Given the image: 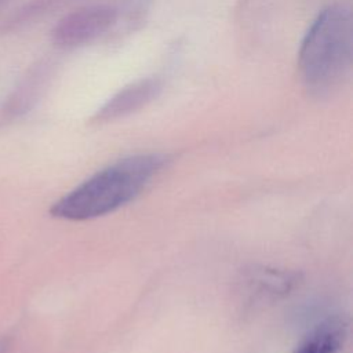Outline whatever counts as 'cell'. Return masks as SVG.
Listing matches in <instances>:
<instances>
[{"label": "cell", "mask_w": 353, "mask_h": 353, "mask_svg": "<svg viewBox=\"0 0 353 353\" xmlns=\"http://www.w3.org/2000/svg\"><path fill=\"white\" fill-rule=\"evenodd\" d=\"M10 345H8V341L7 339H4V338H1L0 339V353H8V347Z\"/></svg>", "instance_id": "cell-7"}, {"label": "cell", "mask_w": 353, "mask_h": 353, "mask_svg": "<svg viewBox=\"0 0 353 353\" xmlns=\"http://www.w3.org/2000/svg\"><path fill=\"white\" fill-rule=\"evenodd\" d=\"M54 73L50 59H40L32 65L8 92L0 106V125L10 124L28 114L43 97Z\"/></svg>", "instance_id": "cell-4"}, {"label": "cell", "mask_w": 353, "mask_h": 353, "mask_svg": "<svg viewBox=\"0 0 353 353\" xmlns=\"http://www.w3.org/2000/svg\"><path fill=\"white\" fill-rule=\"evenodd\" d=\"M163 153H142L121 159L81 182L55 201V218L87 221L106 215L134 200L167 164Z\"/></svg>", "instance_id": "cell-1"}, {"label": "cell", "mask_w": 353, "mask_h": 353, "mask_svg": "<svg viewBox=\"0 0 353 353\" xmlns=\"http://www.w3.org/2000/svg\"><path fill=\"white\" fill-rule=\"evenodd\" d=\"M117 17V8L109 4L80 7L58 19L50 32L51 41L61 50L90 44L110 30Z\"/></svg>", "instance_id": "cell-3"}, {"label": "cell", "mask_w": 353, "mask_h": 353, "mask_svg": "<svg viewBox=\"0 0 353 353\" xmlns=\"http://www.w3.org/2000/svg\"><path fill=\"white\" fill-rule=\"evenodd\" d=\"M159 77H142L113 94L91 117L94 124H105L130 116L156 101L163 92Z\"/></svg>", "instance_id": "cell-5"}, {"label": "cell", "mask_w": 353, "mask_h": 353, "mask_svg": "<svg viewBox=\"0 0 353 353\" xmlns=\"http://www.w3.org/2000/svg\"><path fill=\"white\" fill-rule=\"evenodd\" d=\"M353 17L345 4L321 10L309 26L298 52L305 87L314 97H328L347 77L353 54Z\"/></svg>", "instance_id": "cell-2"}, {"label": "cell", "mask_w": 353, "mask_h": 353, "mask_svg": "<svg viewBox=\"0 0 353 353\" xmlns=\"http://www.w3.org/2000/svg\"><path fill=\"white\" fill-rule=\"evenodd\" d=\"M346 341L345 323L332 319L317 325L292 353H345Z\"/></svg>", "instance_id": "cell-6"}]
</instances>
